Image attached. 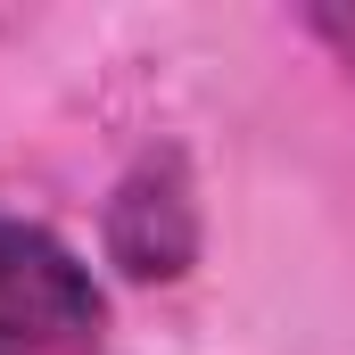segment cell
<instances>
[{
    "instance_id": "6da1fadb",
    "label": "cell",
    "mask_w": 355,
    "mask_h": 355,
    "mask_svg": "<svg viewBox=\"0 0 355 355\" xmlns=\"http://www.w3.org/2000/svg\"><path fill=\"white\" fill-rule=\"evenodd\" d=\"M107 289L91 265L25 215H0V355H99Z\"/></svg>"
},
{
    "instance_id": "7a4b0ae2",
    "label": "cell",
    "mask_w": 355,
    "mask_h": 355,
    "mask_svg": "<svg viewBox=\"0 0 355 355\" xmlns=\"http://www.w3.org/2000/svg\"><path fill=\"white\" fill-rule=\"evenodd\" d=\"M107 265L124 281H182L198 265V190L174 149L141 157L107 198Z\"/></svg>"
}]
</instances>
